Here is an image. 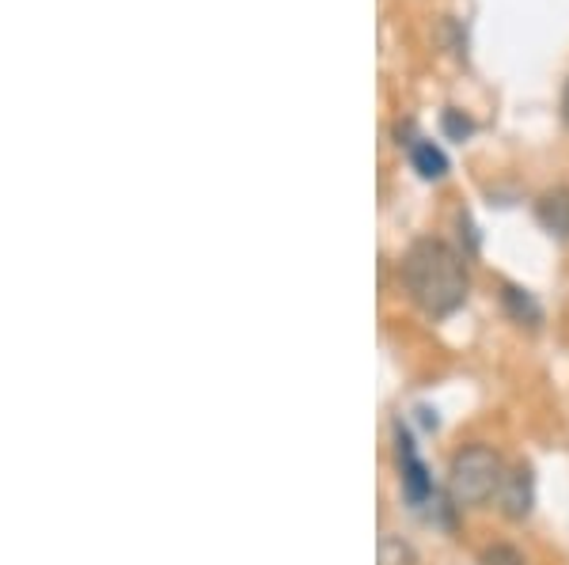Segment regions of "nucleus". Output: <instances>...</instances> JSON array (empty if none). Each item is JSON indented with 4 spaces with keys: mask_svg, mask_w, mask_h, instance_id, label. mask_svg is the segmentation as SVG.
I'll use <instances>...</instances> for the list:
<instances>
[{
    "mask_svg": "<svg viewBox=\"0 0 569 565\" xmlns=\"http://www.w3.org/2000/svg\"><path fill=\"white\" fill-rule=\"evenodd\" d=\"M399 281L407 296L429 319H445L460 312L471 296V273L467 259L445 240H415L399 262Z\"/></svg>",
    "mask_w": 569,
    "mask_h": 565,
    "instance_id": "f257e3e1",
    "label": "nucleus"
},
{
    "mask_svg": "<svg viewBox=\"0 0 569 565\" xmlns=\"http://www.w3.org/2000/svg\"><path fill=\"white\" fill-rule=\"evenodd\" d=\"M505 482V463L490 444H463L448 463V497L460 508H482L498 497Z\"/></svg>",
    "mask_w": 569,
    "mask_h": 565,
    "instance_id": "f03ea898",
    "label": "nucleus"
},
{
    "mask_svg": "<svg viewBox=\"0 0 569 565\" xmlns=\"http://www.w3.org/2000/svg\"><path fill=\"white\" fill-rule=\"evenodd\" d=\"M498 501H501L505 521H517V524L528 521L531 508H536V471H531L528 463H517L512 471H505Z\"/></svg>",
    "mask_w": 569,
    "mask_h": 565,
    "instance_id": "7ed1b4c3",
    "label": "nucleus"
},
{
    "mask_svg": "<svg viewBox=\"0 0 569 565\" xmlns=\"http://www.w3.org/2000/svg\"><path fill=\"white\" fill-rule=\"evenodd\" d=\"M399 471H402V490H407V501L415 508L426 505L433 497V482H429V471L426 463L418 460V448L410 441V433L399 425Z\"/></svg>",
    "mask_w": 569,
    "mask_h": 565,
    "instance_id": "20e7f679",
    "label": "nucleus"
},
{
    "mask_svg": "<svg viewBox=\"0 0 569 565\" xmlns=\"http://www.w3.org/2000/svg\"><path fill=\"white\" fill-rule=\"evenodd\" d=\"M536 216H539V224H543L550 235L569 240V186L547 190V194L536 202Z\"/></svg>",
    "mask_w": 569,
    "mask_h": 565,
    "instance_id": "39448f33",
    "label": "nucleus"
},
{
    "mask_svg": "<svg viewBox=\"0 0 569 565\" xmlns=\"http://www.w3.org/2000/svg\"><path fill=\"white\" fill-rule=\"evenodd\" d=\"M407 149H410V163H415V171L426 182H437V179L448 175V157L437 149L433 141H426V137H415Z\"/></svg>",
    "mask_w": 569,
    "mask_h": 565,
    "instance_id": "423d86ee",
    "label": "nucleus"
},
{
    "mask_svg": "<svg viewBox=\"0 0 569 565\" xmlns=\"http://www.w3.org/2000/svg\"><path fill=\"white\" fill-rule=\"evenodd\" d=\"M501 304H505V312H509L512 323H520V326H539V323H543V307H539V300L531 296L528 289L505 285L501 289Z\"/></svg>",
    "mask_w": 569,
    "mask_h": 565,
    "instance_id": "0eeeda50",
    "label": "nucleus"
},
{
    "mask_svg": "<svg viewBox=\"0 0 569 565\" xmlns=\"http://www.w3.org/2000/svg\"><path fill=\"white\" fill-rule=\"evenodd\" d=\"M376 565H426V562H421L418 546L407 543L402 535H383L380 554H376Z\"/></svg>",
    "mask_w": 569,
    "mask_h": 565,
    "instance_id": "6e6552de",
    "label": "nucleus"
},
{
    "mask_svg": "<svg viewBox=\"0 0 569 565\" xmlns=\"http://www.w3.org/2000/svg\"><path fill=\"white\" fill-rule=\"evenodd\" d=\"M475 565H528V562H525V554H520L517 546L493 543V546H486V551L479 554V562H475Z\"/></svg>",
    "mask_w": 569,
    "mask_h": 565,
    "instance_id": "1a4fd4ad",
    "label": "nucleus"
},
{
    "mask_svg": "<svg viewBox=\"0 0 569 565\" xmlns=\"http://www.w3.org/2000/svg\"><path fill=\"white\" fill-rule=\"evenodd\" d=\"M440 125H445V133L452 137V141H467V137L475 133V122L467 118L463 111H445V118H440Z\"/></svg>",
    "mask_w": 569,
    "mask_h": 565,
    "instance_id": "9d476101",
    "label": "nucleus"
},
{
    "mask_svg": "<svg viewBox=\"0 0 569 565\" xmlns=\"http://www.w3.org/2000/svg\"><path fill=\"white\" fill-rule=\"evenodd\" d=\"M562 118H566V125H569V80H566V91H562Z\"/></svg>",
    "mask_w": 569,
    "mask_h": 565,
    "instance_id": "9b49d317",
    "label": "nucleus"
}]
</instances>
